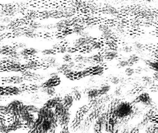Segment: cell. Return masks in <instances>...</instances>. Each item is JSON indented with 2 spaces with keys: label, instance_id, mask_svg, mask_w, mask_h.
<instances>
[{
  "label": "cell",
  "instance_id": "83f0119b",
  "mask_svg": "<svg viewBox=\"0 0 158 133\" xmlns=\"http://www.w3.org/2000/svg\"><path fill=\"white\" fill-rule=\"evenodd\" d=\"M134 73V70L131 67H129L125 70V73L128 76H131Z\"/></svg>",
  "mask_w": 158,
  "mask_h": 133
},
{
  "label": "cell",
  "instance_id": "44dd1931",
  "mask_svg": "<svg viewBox=\"0 0 158 133\" xmlns=\"http://www.w3.org/2000/svg\"><path fill=\"white\" fill-rule=\"evenodd\" d=\"M106 11L109 14L111 15H115L117 13V10L115 7L111 5H109L106 7Z\"/></svg>",
  "mask_w": 158,
  "mask_h": 133
},
{
  "label": "cell",
  "instance_id": "d4e9b609",
  "mask_svg": "<svg viewBox=\"0 0 158 133\" xmlns=\"http://www.w3.org/2000/svg\"><path fill=\"white\" fill-rule=\"evenodd\" d=\"M127 65H128V62H127V59L123 60L118 63V64L117 65V67L118 68H122L126 66H127Z\"/></svg>",
  "mask_w": 158,
  "mask_h": 133
},
{
  "label": "cell",
  "instance_id": "d590c367",
  "mask_svg": "<svg viewBox=\"0 0 158 133\" xmlns=\"http://www.w3.org/2000/svg\"><path fill=\"white\" fill-rule=\"evenodd\" d=\"M141 71H142V69L141 68H140V67H139L134 70V72L136 73L137 74H140L141 73Z\"/></svg>",
  "mask_w": 158,
  "mask_h": 133
},
{
  "label": "cell",
  "instance_id": "8d00e7d4",
  "mask_svg": "<svg viewBox=\"0 0 158 133\" xmlns=\"http://www.w3.org/2000/svg\"><path fill=\"white\" fill-rule=\"evenodd\" d=\"M143 70L145 72H148L149 71V68H148V67H145V68L143 69Z\"/></svg>",
  "mask_w": 158,
  "mask_h": 133
},
{
  "label": "cell",
  "instance_id": "1f68e13d",
  "mask_svg": "<svg viewBox=\"0 0 158 133\" xmlns=\"http://www.w3.org/2000/svg\"><path fill=\"white\" fill-rule=\"evenodd\" d=\"M115 93L117 96L121 95L122 94V90H121V88H118L115 90Z\"/></svg>",
  "mask_w": 158,
  "mask_h": 133
},
{
  "label": "cell",
  "instance_id": "30bf717a",
  "mask_svg": "<svg viewBox=\"0 0 158 133\" xmlns=\"http://www.w3.org/2000/svg\"><path fill=\"white\" fill-rule=\"evenodd\" d=\"M62 100V98L61 97H55L47 101L44 105L43 106L47 108L52 109L56 107L57 104L61 101Z\"/></svg>",
  "mask_w": 158,
  "mask_h": 133
},
{
  "label": "cell",
  "instance_id": "484cf974",
  "mask_svg": "<svg viewBox=\"0 0 158 133\" xmlns=\"http://www.w3.org/2000/svg\"><path fill=\"white\" fill-rule=\"evenodd\" d=\"M115 30L120 34H123L125 32V28L121 25H118L116 27Z\"/></svg>",
  "mask_w": 158,
  "mask_h": 133
},
{
  "label": "cell",
  "instance_id": "8fae6325",
  "mask_svg": "<svg viewBox=\"0 0 158 133\" xmlns=\"http://www.w3.org/2000/svg\"><path fill=\"white\" fill-rule=\"evenodd\" d=\"M38 53L37 49L34 48H27L25 47L23 48L19 54L22 56H29L36 55Z\"/></svg>",
  "mask_w": 158,
  "mask_h": 133
},
{
  "label": "cell",
  "instance_id": "4dcf8cb0",
  "mask_svg": "<svg viewBox=\"0 0 158 133\" xmlns=\"http://www.w3.org/2000/svg\"><path fill=\"white\" fill-rule=\"evenodd\" d=\"M142 79H143V81L147 83V84H151L152 83V80L151 78L149 77L145 76L142 77Z\"/></svg>",
  "mask_w": 158,
  "mask_h": 133
},
{
  "label": "cell",
  "instance_id": "8992f818",
  "mask_svg": "<svg viewBox=\"0 0 158 133\" xmlns=\"http://www.w3.org/2000/svg\"><path fill=\"white\" fill-rule=\"evenodd\" d=\"M22 92L33 93L38 92L41 89V85L32 84H22L19 87Z\"/></svg>",
  "mask_w": 158,
  "mask_h": 133
},
{
  "label": "cell",
  "instance_id": "d6986e66",
  "mask_svg": "<svg viewBox=\"0 0 158 133\" xmlns=\"http://www.w3.org/2000/svg\"><path fill=\"white\" fill-rule=\"evenodd\" d=\"M91 47H92L93 50H95V49H99L102 46V42L99 41V40H94L93 41H92V43L90 44Z\"/></svg>",
  "mask_w": 158,
  "mask_h": 133
},
{
  "label": "cell",
  "instance_id": "ac0fdd59",
  "mask_svg": "<svg viewBox=\"0 0 158 133\" xmlns=\"http://www.w3.org/2000/svg\"><path fill=\"white\" fill-rule=\"evenodd\" d=\"M113 33H114V32L113 31L112 29H111L110 27L108 30H107V31L102 32V36L104 39H110V38L112 36Z\"/></svg>",
  "mask_w": 158,
  "mask_h": 133
},
{
  "label": "cell",
  "instance_id": "4316f807",
  "mask_svg": "<svg viewBox=\"0 0 158 133\" xmlns=\"http://www.w3.org/2000/svg\"><path fill=\"white\" fill-rule=\"evenodd\" d=\"M91 59L97 62H100L102 61V58L101 56L99 54H96L93 55L91 57Z\"/></svg>",
  "mask_w": 158,
  "mask_h": 133
},
{
  "label": "cell",
  "instance_id": "4fadbf2b",
  "mask_svg": "<svg viewBox=\"0 0 158 133\" xmlns=\"http://www.w3.org/2000/svg\"><path fill=\"white\" fill-rule=\"evenodd\" d=\"M62 102L65 105L70 108L71 106H72V105L73 104V97L70 95H66L65 96L64 98H62Z\"/></svg>",
  "mask_w": 158,
  "mask_h": 133
},
{
  "label": "cell",
  "instance_id": "ba28073f",
  "mask_svg": "<svg viewBox=\"0 0 158 133\" xmlns=\"http://www.w3.org/2000/svg\"><path fill=\"white\" fill-rule=\"evenodd\" d=\"M135 102H141L144 105L147 106H151L152 102L149 94L146 92H144L140 95L136 99Z\"/></svg>",
  "mask_w": 158,
  "mask_h": 133
},
{
  "label": "cell",
  "instance_id": "5b68a950",
  "mask_svg": "<svg viewBox=\"0 0 158 133\" xmlns=\"http://www.w3.org/2000/svg\"><path fill=\"white\" fill-rule=\"evenodd\" d=\"M24 81L22 76L0 77V84L4 85L7 84H19Z\"/></svg>",
  "mask_w": 158,
  "mask_h": 133
},
{
  "label": "cell",
  "instance_id": "2e32d148",
  "mask_svg": "<svg viewBox=\"0 0 158 133\" xmlns=\"http://www.w3.org/2000/svg\"><path fill=\"white\" fill-rule=\"evenodd\" d=\"M22 108L25 110H27V111L29 112L32 113L33 114L35 113H37L39 111V109L37 108L35 106L32 105H23Z\"/></svg>",
  "mask_w": 158,
  "mask_h": 133
},
{
  "label": "cell",
  "instance_id": "d6a6232c",
  "mask_svg": "<svg viewBox=\"0 0 158 133\" xmlns=\"http://www.w3.org/2000/svg\"><path fill=\"white\" fill-rule=\"evenodd\" d=\"M84 59V57L82 55H79L76 57V58H75V61H83Z\"/></svg>",
  "mask_w": 158,
  "mask_h": 133
},
{
  "label": "cell",
  "instance_id": "7402d4cb",
  "mask_svg": "<svg viewBox=\"0 0 158 133\" xmlns=\"http://www.w3.org/2000/svg\"><path fill=\"white\" fill-rule=\"evenodd\" d=\"M97 26L98 29H99V31L102 32L107 31V30H108L110 28V26L105 24H100L98 25Z\"/></svg>",
  "mask_w": 158,
  "mask_h": 133
},
{
  "label": "cell",
  "instance_id": "f546056e",
  "mask_svg": "<svg viewBox=\"0 0 158 133\" xmlns=\"http://www.w3.org/2000/svg\"><path fill=\"white\" fill-rule=\"evenodd\" d=\"M111 82L113 84L117 85L120 83V79L117 77H113L111 79Z\"/></svg>",
  "mask_w": 158,
  "mask_h": 133
},
{
  "label": "cell",
  "instance_id": "836d02e7",
  "mask_svg": "<svg viewBox=\"0 0 158 133\" xmlns=\"http://www.w3.org/2000/svg\"><path fill=\"white\" fill-rule=\"evenodd\" d=\"M68 64L69 68L72 69L75 66V63L74 62L72 61L68 63Z\"/></svg>",
  "mask_w": 158,
  "mask_h": 133
},
{
  "label": "cell",
  "instance_id": "9c48e42d",
  "mask_svg": "<svg viewBox=\"0 0 158 133\" xmlns=\"http://www.w3.org/2000/svg\"><path fill=\"white\" fill-rule=\"evenodd\" d=\"M14 92L13 86H0V97L13 96Z\"/></svg>",
  "mask_w": 158,
  "mask_h": 133
},
{
  "label": "cell",
  "instance_id": "7a4b0ae2",
  "mask_svg": "<svg viewBox=\"0 0 158 133\" xmlns=\"http://www.w3.org/2000/svg\"><path fill=\"white\" fill-rule=\"evenodd\" d=\"M132 112V108L129 103L122 102L119 104L114 110V114L116 117H123L129 116Z\"/></svg>",
  "mask_w": 158,
  "mask_h": 133
},
{
  "label": "cell",
  "instance_id": "9a60e30c",
  "mask_svg": "<svg viewBox=\"0 0 158 133\" xmlns=\"http://www.w3.org/2000/svg\"><path fill=\"white\" fill-rule=\"evenodd\" d=\"M110 89H111V86L109 84H102L101 85L100 89L98 90L99 94L101 95L105 94L110 91Z\"/></svg>",
  "mask_w": 158,
  "mask_h": 133
},
{
  "label": "cell",
  "instance_id": "f1b7e54d",
  "mask_svg": "<svg viewBox=\"0 0 158 133\" xmlns=\"http://www.w3.org/2000/svg\"><path fill=\"white\" fill-rule=\"evenodd\" d=\"M63 59L66 63L69 62L70 61H72V55L70 54H65L63 57Z\"/></svg>",
  "mask_w": 158,
  "mask_h": 133
},
{
  "label": "cell",
  "instance_id": "603a6c76",
  "mask_svg": "<svg viewBox=\"0 0 158 133\" xmlns=\"http://www.w3.org/2000/svg\"><path fill=\"white\" fill-rule=\"evenodd\" d=\"M134 49L137 52H141L142 49H143L144 45L140 42H135L134 45Z\"/></svg>",
  "mask_w": 158,
  "mask_h": 133
},
{
  "label": "cell",
  "instance_id": "cb8c5ba5",
  "mask_svg": "<svg viewBox=\"0 0 158 133\" xmlns=\"http://www.w3.org/2000/svg\"><path fill=\"white\" fill-rule=\"evenodd\" d=\"M148 65V66H149L150 68L154 70L157 72V71H158V62L151 61Z\"/></svg>",
  "mask_w": 158,
  "mask_h": 133
},
{
  "label": "cell",
  "instance_id": "e0dca14e",
  "mask_svg": "<svg viewBox=\"0 0 158 133\" xmlns=\"http://www.w3.org/2000/svg\"><path fill=\"white\" fill-rule=\"evenodd\" d=\"M42 54L45 56H48V55H54L58 53V52L56 49H54V48H50V49H46L43 50L41 52Z\"/></svg>",
  "mask_w": 158,
  "mask_h": 133
},
{
  "label": "cell",
  "instance_id": "7c38bea8",
  "mask_svg": "<svg viewBox=\"0 0 158 133\" xmlns=\"http://www.w3.org/2000/svg\"><path fill=\"white\" fill-rule=\"evenodd\" d=\"M104 56L105 58L107 60H110V61H112L115 58H117L119 56V54L117 52V51L113 50L112 49L104 52Z\"/></svg>",
  "mask_w": 158,
  "mask_h": 133
},
{
  "label": "cell",
  "instance_id": "e575fe53",
  "mask_svg": "<svg viewBox=\"0 0 158 133\" xmlns=\"http://www.w3.org/2000/svg\"><path fill=\"white\" fill-rule=\"evenodd\" d=\"M130 49H131V48H130V47L129 46H125V47H124V51H125L127 52H129L130 50Z\"/></svg>",
  "mask_w": 158,
  "mask_h": 133
},
{
  "label": "cell",
  "instance_id": "6da1fadb",
  "mask_svg": "<svg viewBox=\"0 0 158 133\" xmlns=\"http://www.w3.org/2000/svg\"><path fill=\"white\" fill-rule=\"evenodd\" d=\"M29 70L25 64L11 57H7L0 60V72H16L22 73Z\"/></svg>",
  "mask_w": 158,
  "mask_h": 133
},
{
  "label": "cell",
  "instance_id": "3957f363",
  "mask_svg": "<svg viewBox=\"0 0 158 133\" xmlns=\"http://www.w3.org/2000/svg\"><path fill=\"white\" fill-rule=\"evenodd\" d=\"M26 68L29 70L37 71L39 70H47L50 67L48 64L41 61H33L26 62L25 63Z\"/></svg>",
  "mask_w": 158,
  "mask_h": 133
},
{
  "label": "cell",
  "instance_id": "52a82bcc",
  "mask_svg": "<svg viewBox=\"0 0 158 133\" xmlns=\"http://www.w3.org/2000/svg\"><path fill=\"white\" fill-rule=\"evenodd\" d=\"M61 83V79L56 73L51 74V77L42 84L41 87H54Z\"/></svg>",
  "mask_w": 158,
  "mask_h": 133
},
{
  "label": "cell",
  "instance_id": "5bb4252c",
  "mask_svg": "<svg viewBox=\"0 0 158 133\" xmlns=\"http://www.w3.org/2000/svg\"><path fill=\"white\" fill-rule=\"evenodd\" d=\"M40 90L41 92H43L51 97L54 96L56 92L54 87H41Z\"/></svg>",
  "mask_w": 158,
  "mask_h": 133
},
{
  "label": "cell",
  "instance_id": "ffe728a7",
  "mask_svg": "<svg viewBox=\"0 0 158 133\" xmlns=\"http://www.w3.org/2000/svg\"><path fill=\"white\" fill-rule=\"evenodd\" d=\"M99 95V91L97 89H92V90H90V91L88 92V96L91 98L96 97Z\"/></svg>",
  "mask_w": 158,
  "mask_h": 133
},
{
  "label": "cell",
  "instance_id": "277c9868",
  "mask_svg": "<svg viewBox=\"0 0 158 133\" xmlns=\"http://www.w3.org/2000/svg\"><path fill=\"white\" fill-rule=\"evenodd\" d=\"M21 73L24 80L29 82H41L45 78L43 75L33 72L32 70H27Z\"/></svg>",
  "mask_w": 158,
  "mask_h": 133
}]
</instances>
